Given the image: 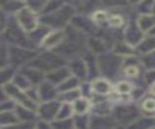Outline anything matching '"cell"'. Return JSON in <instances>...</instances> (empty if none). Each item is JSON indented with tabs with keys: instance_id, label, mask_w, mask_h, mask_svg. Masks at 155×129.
<instances>
[{
	"instance_id": "ac0fdd59",
	"label": "cell",
	"mask_w": 155,
	"mask_h": 129,
	"mask_svg": "<svg viewBox=\"0 0 155 129\" xmlns=\"http://www.w3.org/2000/svg\"><path fill=\"white\" fill-rule=\"evenodd\" d=\"M18 122V118L15 113V111L10 110V111H5V112H0V125L1 127H10L13 125Z\"/></svg>"
},
{
	"instance_id": "4316f807",
	"label": "cell",
	"mask_w": 155,
	"mask_h": 129,
	"mask_svg": "<svg viewBox=\"0 0 155 129\" xmlns=\"http://www.w3.org/2000/svg\"><path fill=\"white\" fill-rule=\"evenodd\" d=\"M52 129H73V118L68 119H57L52 123Z\"/></svg>"
},
{
	"instance_id": "d6986e66",
	"label": "cell",
	"mask_w": 155,
	"mask_h": 129,
	"mask_svg": "<svg viewBox=\"0 0 155 129\" xmlns=\"http://www.w3.org/2000/svg\"><path fill=\"white\" fill-rule=\"evenodd\" d=\"M73 113L75 115H85L86 111L90 109V101L86 98H78L74 104L71 105Z\"/></svg>"
},
{
	"instance_id": "83f0119b",
	"label": "cell",
	"mask_w": 155,
	"mask_h": 129,
	"mask_svg": "<svg viewBox=\"0 0 155 129\" xmlns=\"http://www.w3.org/2000/svg\"><path fill=\"white\" fill-rule=\"evenodd\" d=\"M80 96V92L79 89H71V90H67V92H63L62 94V100L64 101H75Z\"/></svg>"
},
{
	"instance_id": "5bb4252c",
	"label": "cell",
	"mask_w": 155,
	"mask_h": 129,
	"mask_svg": "<svg viewBox=\"0 0 155 129\" xmlns=\"http://www.w3.org/2000/svg\"><path fill=\"white\" fill-rule=\"evenodd\" d=\"M155 27V16L150 13H144L138 19V28L140 31H150Z\"/></svg>"
},
{
	"instance_id": "5b68a950",
	"label": "cell",
	"mask_w": 155,
	"mask_h": 129,
	"mask_svg": "<svg viewBox=\"0 0 155 129\" xmlns=\"http://www.w3.org/2000/svg\"><path fill=\"white\" fill-rule=\"evenodd\" d=\"M102 58V57H101ZM121 64V59L120 57H115V55H109V54H104L102 59H99V68L101 71L107 75V76H111L115 74V71L119 69Z\"/></svg>"
},
{
	"instance_id": "ffe728a7",
	"label": "cell",
	"mask_w": 155,
	"mask_h": 129,
	"mask_svg": "<svg viewBox=\"0 0 155 129\" xmlns=\"http://www.w3.org/2000/svg\"><path fill=\"white\" fill-rule=\"evenodd\" d=\"M137 47H138V51L144 54H148V53L155 51V36H149V37L143 39L137 45Z\"/></svg>"
},
{
	"instance_id": "52a82bcc",
	"label": "cell",
	"mask_w": 155,
	"mask_h": 129,
	"mask_svg": "<svg viewBox=\"0 0 155 129\" xmlns=\"http://www.w3.org/2000/svg\"><path fill=\"white\" fill-rule=\"evenodd\" d=\"M59 104L56 102V101H46L45 104H42L39 109H38V112H39V116L45 121H51L56 116H57V112H58V109H59Z\"/></svg>"
},
{
	"instance_id": "f1b7e54d",
	"label": "cell",
	"mask_w": 155,
	"mask_h": 129,
	"mask_svg": "<svg viewBox=\"0 0 155 129\" xmlns=\"http://www.w3.org/2000/svg\"><path fill=\"white\" fill-rule=\"evenodd\" d=\"M143 61H144V65H145L148 69L155 70V51H153V52L145 54Z\"/></svg>"
},
{
	"instance_id": "484cf974",
	"label": "cell",
	"mask_w": 155,
	"mask_h": 129,
	"mask_svg": "<svg viewBox=\"0 0 155 129\" xmlns=\"http://www.w3.org/2000/svg\"><path fill=\"white\" fill-rule=\"evenodd\" d=\"M78 78L74 77V76H70L68 77L64 82H62L59 84V89L63 90V92H67V90H71V89H75L78 87Z\"/></svg>"
},
{
	"instance_id": "60d3db41",
	"label": "cell",
	"mask_w": 155,
	"mask_h": 129,
	"mask_svg": "<svg viewBox=\"0 0 155 129\" xmlns=\"http://www.w3.org/2000/svg\"><path fill=\"white\" fill-rule=\"evenodd\" d=\"M150 12H151V14H153V16H155V2H153V5H151V10H150Z\"/></svg>"
},
{
	"instance_id": "9a60e30c",
	"label": "cell",
	"mask_w": 155,
	"mask_h": 129,
	"mask_svg": "<svg viewBox=\"0 0 155 129\" xmlns=\"http://www.w3.org/2000/svg\"><path fill=\"white\" fill-rule=\"evenodd\" d=\"M70 74H74V77H84L87 74V68L86 64L84 63V60L81 59H74L70 64V68H68Z\"/></svg>"
},
{
	"instance_id": "836d02e7",
	"label": "cell",
	"mask_w": 155,
	"mask_h": 129,
	"mask_svg": "<svg viewBox=\"0 0 155 129\" xmlns=\"http://www.w3.org/2000/svg\"><path fill=\"white\" fill-rule=\"evenodd\" d=\"M107 13L104 11H96L93 13V20L97 22V23H102L104 20H107Z\"/></svg>"
},
{
	"instance_id": "e0dca14e",
	"label": "cell",
	"mask_w": 155,
	"mask_h": 129,
	"mask_svg": "<svg viewBox=\"0 0 155 129\" xmlns=\"http://www.w3.org/2000/svg\"><path fill=\"white\" fill-rule=\"evenodd\" d=\"M155 125V121L143 117V118H137L132 123L128 124L127 129H151Z\"/></svg>"
},
{
	"instance_id": "603a6c76",
	"label": "cell",
	"mask_w": 155,
	"mask_h": 129,
	"mask_svg": "<svg viewBox=\"0 0 155 129\" xmlns=\"http://www.w3.org/2000/svg\"><path fill=\"white\" fill-rule=\"evenodd\" d=\"M90 119L86 115H76L73 119V127L75 129H88Z\"/></svg>"
},
{
	"instance_id": "7402d4cb",
	"label": "cell",
	"mask_w": 155,
	"mask_h": 129,
	"mask_svg": "<svg viewBox=\"0 0 155 129\" xmlns=\"http://www.w3.org/2000/svg\"><path fill=\"white\" fill-rule=\"evenodd\" d=\"M140 111L149 117L155 115V98H145L140 104Z\"/></svg>"
},
{
	"instance_id": "ee69618b",
	"label": "cell",
	"mask_w": 155,
	"mask_h": 129,
	"mask_svg": "<svg viewBox=\"0 0 155 129\" xmlns=\"http://www.w3.org/2000/svg\"><path fill=\"white\" fill-rule=\"evenodd\" d=\"M113 129H125V128H122V127H114Z\"/></svg>"
},
{
	"instance_id": "30bf717a",
	"label": "cell",
	"mask_w": 155,
	"mask_h": 129,
	"mask_svg": "<svg viewBox=\"0 0 155 129\" xmlns=\"http://www.w3.org/2000/svg\"><path fill=\"white\" fill-rule=\"evenodd\" d=\"M64 39V31L62 30H56L53 33H50L46 35L41 42V45L46 48H57Z\"/></svg>"
},
{
	"instance_id": "7c38bea8",
	"label": "cell",
	"mask_w": 155,
	"mask_h": 129,
	"mask_svg": "<svg viewBox=\"0 0 155 129\" xmlns=\"http://www.w3.org/2000/svg\"><path fill=\"white\" fill-rule=\"evenodd\" d=\"M91 89L93 92H96L97 94H108L111 90V86L110 83L105 80V78H94L92 84H91Z\"/></svg>"
},
{
	"instance_id": "ab89813d",
	"label": "cell",
	"mask_w": 155,
	"mask_h": 129,
	"mask_svg": "<svg viewBox=\"0 0 155 129\" xmlns=\"http://www.w3.org/2000/svg\"><path fill=\"white\" fill-rule=\"evenodd\" d=\"M5 17H4V14L0 12V33L1 31H4L5 30Z\"/></svg>"
},
{
	"instance_id": "ba28073f",
	"label": "cell",
	"mask_w": 155,
	"mask_h": 129,
	"mask_svg": "<svg viewBox=\"0 0 155 129\" xmlns=\"http://www.w3.org/2000/svg\"><path fill=\"white\" fill-rule=\"evenodd\" d=\"M68 77H70V71L65 66H61V68L54 69L53 71H51V72L47 74V81L52 86L53 84H61Z\"/></svg>"
},
{
	"instance_id": "4dcf8cb0",
	"label": "cell",
	"mask_w": 155,
	"mask_h": 129,
	"mask_svg": "<svg viewBox=\"0 0 155 129\" xmlns=\"http://www.w3.org/2000/svg\"><path fill=\"white\" fill-rule=\"evenodd\" d=\"M116 89H117V92H119L120 94H127V93H130V92L132 90V86H131L128 82L122 81V82H119V83H117Z\"/></svg>"
},
{
	"instance_id": "3957f363",
	"label": "cell",
	"mask_w": 155,
	"mask_h": 129,
	"mask_svg": "<svg viewBox=\"0 0 155 129\" xmlns=\"http://www.w3.org/2000/svg\"><path fill=\"white\" fill-rule=\"evenodd\" d=\"M17 23L23 31H34L38 28V18L35 11L24 6L17 12Z\"/></svg>"
},
{
	"instance_id": "7a4b0ae2",
	"label": "cell",
	"mask_w": 155,
	"mask_h": 129,
	"mask_svg": "<svg viewBox=\"0 0 155 129\" xmlns=\"http://www.w3.org/2000/svg\"><path fill=\"white\" fill-rule=\"evenodd\" d=\"M64 61L61 59V57L56 55V54H50V53H45L38 58H34L31 61V68L39 70V71H44V70H50L53 71L54 69H58L62 66Z\"/></svg>"
},
{
	"instance_id": "d6a6232c",
	"label": "cell",
	"mask_w": 155,
	"mask_h": 129,
	"mask_svg": "<svg viewBox=\"0 0 155 129\" xmlns=\"http://www.w3.org/2000/svg\"><path fill=\"white\" fill-rule=\"evenodd\" d=\"M138 72H139V70H138V68L134 64H131V65L125 68V74L127 76H130V77H137Z\"/></svg>"
},
{
	"instance_id": "9c48e42d",
	"label": "cell",
	"mask_w": 155,
	"mask_h": 129,
	"mask_svg": "<svg viewBox=\"0 0 155 129\" xmlns=\"http://www.w3.org/2000/svg\"><path fill=\"white\" fill-rule=\"evenodd\" d=\"M115 121L107 116H94L90 119L88 129H113Z\"/></svg>"
},
{
	"instance_id": "b9f144b4",
	"label": "cell",
	"mask_w": 155,
	"mask_h": 129,
	"mask_svg": "<svg viewBox=\"0 0 155 129\" xmlns=\"http://www.w3.org/2000/svg\"><path fill=\"white\" fill-rule=\"evenodd\" d=\"M149 33H150V35H151V36H155V27H154Z\"/></svg>"
},
{
	"instance_id": "44dd1931",
	"label": "cell",
	"mask_w": 155,
	"mask_h": 129,
	"mask_svg": "<svg viewBox=\"0 0 155 129\" xmlns=\"http://www.w3.org/2000/svg\"><path fill=\"white\" fill-rule=\"evenodd\" d=\"M22 75H24L30 83H39L44 78L42 77V72L39 71V70H36V69H34V68H31V66L30 68H27L25 70H23L22 71Z\"/></svg>"
},
{
	"instance_id": "8992f818",
	"label": "cell",
	"mask_w": 155,
	"mask_h": 129,
	"mask_svg": "<svg viewBox=\"0 0 155 129\" xmlns=\"http://www.w3.org/2000/svg\"><path fill=\"white\" fill-rule=\"evenodd\" d=\"M35 53L24 47H13L10 51V58L15 64H23L30 59H34Z\"/></svg>"
},
{
	"instance_id": "74e56055",
	"label": "cell",
	"mask_w": 155,
	"mask_h": 129,
	"mask_svg": "<svg viewBox=\"0 0 155 129\" xmlns=\"http://www.w3.org/2000/svg\"><path fill=\"white\" fill-rule=\"evenodd\" d=\"M147 81L148 82H155V70H150V72L147 74Z\"/></svg>"
},
{
	"instance_id": "d590c367",
	"label": "cell",
	"mask_w": 155,
	"mask_h": 129,
	"mask_svg": "<svg viewBox=\"0 0 155 129\" xmlns=\"http://www.w3.org/2000/svg\"><path fill=\"white\" fill-rule=\"evenodd\" d=\"M4 129H33V127H30L29 123H24V124H13V125H10V127H5Z\"/></svg>"
},
{
	"instance_id": "f6af8a7d",
	"label": "cell",
	"mask_w": 155,
	"mask_h": 129,
	"mask_svg": "<svg viewBox=\"0 0 155 129\" xmlns=\"http://www.w3.org/2000/svg\"><path fill=\"white\" fill-rule=\"evenodd\" d=\"M151 129H155V125H154V127H153V128H151Z\"/></svg>"
},
{
	"instance_id": "2e32d148",
	"label": "cell",
	"mask_w": 155,
	"mask_h": 129,
	"mask_svg": "<svg viewBox=\"0 0 155 129\" xmlns=\"http://www.w3.org/2000/svg\"><path fill=\"white\" fill-rule=\"evenodd\" d=\"M13 111H15L18 121H24L25 123H29L30 121H33L35 118V112L33 110L27 109V107H23V106L17 105Z\"/></svg>"
},
{
	"instance_id": "6da1fadb",
	"label": "cell",
	"mask_w": 155,
	"mask_h": 129,
	"mask_svg": "<svg viewBox=\"0 0 155 129\" xmlns=\"http://www.w3.org/2000/svg\"><path fill=\"white\" fill-rule=\"evenodd\" d=\"M73 14H74V7L64 4L57 11L48 13V14H45V17L42 18V23L46 27L54 28V29L59 30L62 27L65 25V23L71 18Z\"/></svg>"
},
{
	"instance_id": "d4e9b609",
	"label": "cell",
	"mask_w": 155,
	"mask_h": 129,
	"mask_svg": "<svg viewBox=\"0 0 155 129\" xmlns=\"http://www.w3.org/2000/svg\"><path fill=\"white\" fill-rule=\"evenodd\" d=\"M71 113H73V107H71V105H69V104H63V105L59 106L56 118H57V119H68V118H70Z\"/></svg>"
},
{
	"instance_id": "1f68e13d",
	"label": "cell",
	"mask_w": 155,
	"mask_h": 129,
	"mask_svg": "<svg viewBox=\"0 0 155 129\" xmlns=\"http://www.w3.org/2000/svg\"><path fill=\"white\" fill-rule=\"evenodd\" d=\"M108 20H109V24L113 28H119L124 23V18L121 16H119V14H113L110 18H108Z\"/></svg>"
},
{
	"instance_id": "e575fe53",
	"label": "cell",
	"mask_w": 155,
	"mask_h": 129,
	"mask_svg": "<svg viewBox=\"0 0 155 129\" xmlns=\"http://www.w3.org/2000/svg\"><path fill=\"white\" fill-rule=\"evenodd\" d=\"M90 46H91V49H93V51H102L103 49V43H102V41L101 40H97V39H92V40H90Z\"/></svg>"
},
{
	"instance_id": "8fae6325",
	"label": "cell",
	"mask_w": 155,
	"mask_h": 129,
	"mask_svg": "<svg viewBox=\"0 0 155 129\" xmlns=\"http://www.w3.org/2000/svg\"><path fill=\"white\" fill-rule=\"evenodd\" d=\"M125 37H126V40L130 45H138L143 40L140 29L138 28V25L132 24V23L128 25V28L125 33Z\"/></svg>"
},
{
	"instance_id": "7bdbcfd3",
	"label": "cell",
	"mask_w": 155,
	"mask_h": 129,
	"mask_svg": "<svg viewBox=\"0 0 155 129\" xmlns=\"http://www.w3.org/2000/svg\"><path fill=\"white\" fill-rule=\"evenodd\" d=\"M151 93H153V94H155V83H154V86L151 87Z\"/></svg>"
},
{
	"instance_id": "f546056e",
	"label": "cell",
	"mask_w": 155,
	"mask_h": 129,
	"mask_svg": "<svg viewBox=\"0 0 155 129\" xmlns=\"http://www.w3.org/2000/svg\"><path fill=\"white\" fill-rule=\"evenodd\" d=\"M25 4L24 2H13V1H8L4 4V8H6V11H19L22 7H24Z\"/></svg>"
},
{
	"instance_id": "4fadbf2b",
	"label": "cell",
	"mask_w": 155,
	"mask_h": 129,
	"mask_svg": "<svg viewBox=\"0 0 155 129\" xmlns=\"http://www.w3.org/2000/svg\"><path fill=\"white\" fill-rule=\"evenodd\" d=\"M38 96H40L45 102L46 101H52V98L56 96V90H54V86H52L51 83H42L40 86V88L38 89Z\"/></svg>"
},
{
	"instance_id": "f35d334b",
	"label": "cell",
	"mask_w": 155,
	"mask_h": 129,
	"mask_svg": "<svg viewBox=\"0 0 155 129\" xmlns=\"http://www.w3.org/2000/svg\"><path fill=\"white\" fill-rule=\"evenodd\" d=\"M36 129H52V127L50 124H47L46 122H39Z\"/></svg>"
},
{
	"instance_id": "277c9868",
	"label": "cell",
	"mask_w": 155,
	"mask_h": 129,
	"mask_svg": "<svg viewBox=\"0 0 155 129\" xmlns=\"http://www.w3.org/2000/svg\"><path fill=\"white\" fill-rule=\"evenodd\" d=\"M114 117L116 121L121 123H132L134 119L138 118V109L133 105H122L115 109Z\"/></svg>"
},
{
	"instance_id": "8d00e7d4",
	"label": "cell",
	"mask_w": 155,
	"mask_h": 129,
	"mask_svg": "<svg viewBox=\"0 0 155 129\" xmlns=\"http://www.w3.org/2000/svg\"><path fill=\"white\" fill-rule=\"evenodd\" d=\"M6 51L2 48V47H0V69H2V68H5L4 65L6 64Z\"/></svg>"
},
{
	"instance_id": "cb8c5ba5",
	"label": "cell",
	"mask_w": 155,
	"mask_h": 129,
	"mask_svg": "<svg viewBox=\"0 0 155 129\" xmlns=\"http://www.w3.org/2000/svg\"><path fill=\"white\" fill-rule=\"evenodd\" d=\"M13 75H15V69L12 66H6L0 69V84H4V86L7 84Z\"/></svg>"
}]
</instances>
